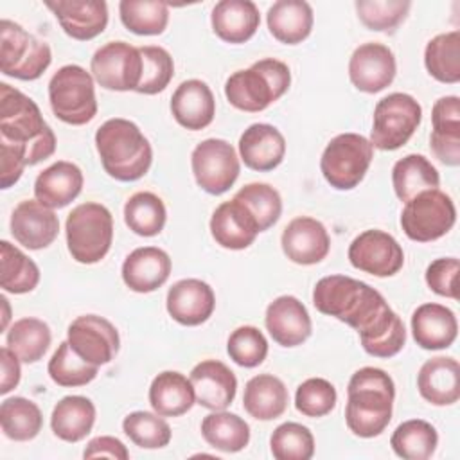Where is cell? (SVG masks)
<instances>
[{
    "label": "cell",
    "mask_w": 460,
    "mask_h": 460,
    "mask_svg": "<svg viewBox=\"0 0 460 460\" xmlns=\"http://www.w3.org/2000/svg\"><path fill=\"white\" fill-rule=\"evenodd\" d=\"M313 304L322 314L350 325L363 350L374 358H392L406 343L402 320L367 282L347 275L323 277L313 289Z\"/></svg>",
    "instance_id": "cell-1"
},
{
    "label": "cell",
    "mask_w": 460,
    "mask_h": 460,
    "mask_svg": "<svg viewBox=\"0 0 460 460\" xmlns=\"http://www.w3.org/2000/svg\"><path fill=\"white\" fill-rule=\"evenodd\" d=\"M0 147L18 153L25 165H36L56 151V135L38 104L7 83L0 84Z\"/></svg>",
    "instance_id": "cell-2"
},
{
    "label": "cell",
    "mask_w": 460,
    "mask_h": 460,
    "mask_svg": "<svg viewBox=\"0 0 460 460\" xmlns=\"http://www.w3.org/2000/svg\"><path fill=\"white\" fill-rule=\"evenodd\" d=\"M394 399L395 385L385 370L376 367L356 370L347 386L345 422L349 429L361 438L381 435L392 420Z\"/></svg>",
    "instance_id": "cell-3"
},
{
    "label": "cell",
    "mask_w": 460,
    "mask_h": 460,
    "mask_svg": "<svg viewBox=\"0 0 460 460\" xmlns=\"http://www.w3.org/2000/svg\"><path fill=\"white\" fill-rule=\"evenodd\" d=\"M104 171L119 181L140 180L151 167L153 149L140 128L128 119H110L95 131Z\"/></svg>",
    "instance_id": "cell-4"
},
{
    "label": "cell",
    "mask_w": 460,
    "mask_h": 460,
    "mask_svg": "<svg viewBox=\"0 0 460 460\" xmlns=\"http://www.w3.org/2000/svg\"><path fill=\"white\" fill-rule=\"evenodd\" d=\"M289 84L291 72L288 65L275 58H264L250 68L234 72L225 83V95L234 108L257 113L279 101Z\"/></svg>",
    "instance_id": "cell-5"
},
{
    "label": "cell",
    "mask_w": 460,
    "mask_h": 460,
    "mask_svg": "<svg viewBox=\"0 0 460 460\" xmlns=\"http://www.w3.org/2000/svg\"><path fill=\"white\" fill-rule=\"evenodd\" d=\"M65 234L72 259L81 264H95L111 248L113 216L101 203H81L66 216Z\"/></svg>",
    "instance_id": "cell-6"
},
{
    "label": "cell",
    "mask_w": 460,
    "mask_h": 460,
    "mask_svg": "<svg viewBox=\"0 0 460 460\" xmlns=\"http://www.w3.org/2000/svg\"><path fill=\"white\" fill-rule=\"evenodd\" d=\"M52 113L72 126L90 122L97 113L93 77L79 65L61 66L49 81Z\"/></svg>",
    "instance_id": "cell-7"
},
{
    "label": "cell",
    "mask_w": 460,
    "mask_h": 460,
    "mask_svg": "<svg viewBox=\"0 0 460 460\" xmlns=\"http://www.w3.org/2000/svg\"><path fill=\"white\" fill-rule=\"evenodd\" d=\"M372 158L374 146L368 138L358 133H341L325 146L320 171L331 187L350 190L361 183Z\"/></svg>",
    "instance_id": "cell-8"
},
{
    "label": "cell",
    "mask_w": 460,
    "mask_h": 460,
    "mask_svg": "<svg viewBox=\"0 0 460 460\" xmlns=\"http://www.w3.org/2000/svg\"><path fill=\"white\" fill-rule=\"evenodd\" d=\"M50 61L52 52L49 43L38 40L11 20L0 22L2 74L20 81H34L49 68Z\"/></svg>",
    "instance_id": "cell-9"
},
{
    "label": "cell",
    "mask_w": 460,
    "mask_h": 460,
    "mask_svg": "<svg viewBox=\"0 0 460 460\" xmlns=\"http://www.w3.org/2000/svg\"><path fill=\"white\" fill-rule=\"evenodd\" d=\"M420 119L422 108L415 97L402 92L388 93L374 108L370 144L381 151H395L411 138Z\"/></svg>",
    "instance_id": "cell-10"
},
{
    "label": "cell",
    "mask_w": 460,
    "mask_h": 460,
    "mask_svg": "<svg viewBox=\"0 0 460 460\" xmlns=\"http://www.w3.org/2000/svg\"><path fill=\"white\" fill-rule=\"evenodd\" d=\"M455 221V203L438 189L417 194L406 201L401 212V226L406 237L417 243H429L446 235L453 228Z\"/></svg>",
    "instance_id": "cell-11"
},
{
    "label": "cell",
    "mask_w": 460,
    "mask_h": 460,
    "mask_svg": "<svg viewBox=\"0 0 460 460\" xmlns=\"http://www.w3.org/2000/svg\"><path fill=\"white\" fill-rule=\"evenodd\" d=\"M190 167L196 183L212 196L226 192L235 183L241 171L234 146L223 138L199 142L190 155Z\"/></svg>",
    "instance_id": "cell-12"
},
{
    "label": "cell",
    "mask_w": 460,
    "mask_h": 460,
    "mask_svg": "<svg viewBox=\"0 0 460 460\" xmlns=\"http://www.w3.org/2000/svg\"><path fill=\"white\" fill-rule=\"evenodd\" d=\"M90 72L106 90H137L142 77L140 50L126 41H110L92 56Z\"/></svg>",
    "instance_id": "cell-13"
},
{
    "label": "cell",
    "mask_w": 460,
    "mask_h": 460,
    "mask_svg": "<svg viewBox=\"0 0 460 460\" xmlns=\"http://www.w3.org/2000/svg\"><path fill=\"white\" fill-rule=\"evenodd\" d=\"M350 264L374 277H392L404 264V252L390 234L370 228L361 232L349 246Z\"/></svg>",
    "instance_id": "cell-14"
},
{
    "label": "cell",
    "mask_w": 460,
    "mask_h": 460,
    "mask_svg": "<svg viewBox=\"0 0 460 460\" xmlns=\"http://www.w3.org/2000/svg\"><path fill=\"white\" fill-rule=\"evenodd\" d=\"M72 350L95 367L110 363L119 352V332L115 325L97 314L77 316L66 331Z\"/></svg>",
    "instance_id": "cell-15"
},
{
    "label": "cell",
    "mask_w": 460,
    "mask_h": 460,
    "mask_svg": "<svg viewBox=\"0 0 460 460\" xmlns=\"http://www.w3.org/2000/svg\"><path fill=\"white\" fill-rule=\"evenodd\" d=\"M397 72L394 52L377 41L359 45L349 59L350 83L365 93H377L392 84Z\"/></svg>",
    "instance_id": "cell-16"
},
{
    "label": "cell",
    "mask_w": 460,
    "mask_h": 460,
    "mask_svg": "<svg viewBox=\"0 0 460 460\" xmlns=\"http://www.w3.org/2000/svg\"><path fill=\"white\" fill-rule=\"evenodd\" d=\"M280 244L289 261L309 266L327 257L331 250V237L318 219L298 216L286 225Z\"/></svg>",
    "instance_id": "cell-17"
},
{
    "label": "cell",
    "mask_w": 460,
    "mask_h": 460,
    "mask_svg": "<svg viewBox=\"0 0 460 460\" xmlns=\"http://www.w3.org/2000/svg\"><path fill=\"white\" fill-rule=\"evenodd\" d=\"M11 234L22 246L41 250L58 237L59 219L52 208L38 199H23L11 214Z\"/></svg>",
    "instance_id": "cell-18"
},
{
    "label": "cell",
    "mask_w": 460,
    "mask_h": 460,
    "mask_svg": "<svg viewBox=\"0 0 460 460\" xmlns=\"http://www.w3.org/2000/svg\"><path fill=\"white\" fill-rule=\"evenodd\" d=\"M165 305L174 322L194 327L212 316L216 295L212 288L199 279H181L169 288Z\"/></svg>",
    "instance_id": "cell-19"
},
{
    "label": "cell",
    "mask_w": 460,
    "mask_h": 460,
    "mask_svg": "<svg viewBox=\"0 0 460 460\" xmlns=\"http://www.w3.org/2000/svg\"><path fill=\"white\" fill-rule=\"evenodd\" d=\"M264 322L273 341L282 347L302 345L313 329L305 305L293 295H282L270 302Z\"/></svg>",
    "instance_id": "cell-20"
},
{
    "label": "cell",
    "mask_w": 460,
    "mask_h": 460,
    "mask_svg": "<svg viewBox=\"0 0 460 460\" xmlns=\"http://www.w3.org/2000/svg\"><path fill=\"white\" fill-rule=\"evenodd\" d=\"M45 5L54 13L61 29L79 41L93 40L108 25V5L102 0H49Z\"/></svg>",
    "instance_id": "cell-21"
},
{
    "label": "cell",
    "mask_w": 460,
    "mask_h": 460,
    "mask_svg": "<svg viewBox=\"0 0 460 460\" xmlns=\"http://www.w3.org/2000/svg\"><path fill=\"white\" fill-rule=\"evenodd\" d=\"M190 383L198 404L207 410H226L237 392L235 374L217 359H203L190 370Z\"/></svg>",
    "instance_id": "cell-22"
},
{
    "label": "cell",
    "mask_w": 460,
    "mask_h": 460,
    "mask_svg": "<svg viewBox=\"0 0 460 460\" xmlns=\"http://www.w3.org/2000/svg\"><path fill=\"white\" fill-rule=\"evenodd\" d=\"M259 232L261 230L253 214L235 198L223 201L212 212L210 234L223 248L244 250L255 241Z\"/></svg>",
    "instance_id": "cell-23"
},
{
    "label": "cell",
    "mask_w": 460,
    "mask_h": 460,
    "mask_svg": "<svg viewBox=\"0 0 460 460\" xmlns=\"http://www.w3.org/2000/svg\"><path fill=\"white\" fill-rule=\"evenodd\" d=\"M239 155L248 169L259 172L273 171L286 155L284 135L271 124H252L239 138Z\"/></svg>",
    "instance_id": "cell-24"
},
{
    "label": "cell",
    "mask_w": 460,
    "mask_h": 460,
    "mask_svg": "<svg viewBox=\"0 0 460 460\" xmlns=\"http://www.w3.org/2000/svg\"><path fill=\"white\" fill-rule=\"evenodd\" d=\"M174 120L190 131L207 128L216 115V99L208 84L201 79L183 81L171 97Z\"/></svg>",
    "instance_id": "cell-25"
},
{
    "label": "cell",
    "mask_w": 460,
    "mask_h": 460,
    "mask_svg": "<svg viewBox=\"0 0 460 460\" xmlns=\"http://www.w3.org/2000/svg\"><path fill=\"white\" fill-rule=\"evenodd\" d=\"M171 257L156 246L133 250L122 262V280L135 293H151L171 275Z\"/></svg>",
    "instance_id": "cell-26"
},
{
    "label": "cell",
    "mask_w": 460,
    "mask_h": 460,
    "mask_svg": "<svg viewBox=\"0 0 460 460\" xmlns=\"http://www.w3.org/2000/svg\"><path fill=\"white\" fill-rule=\"evenodd\" d=\"M411 334L415 343L426 350L447 349L456 340L458 322L449 307L428 302L413 311Z\"/></svg>",
    "instance_id": "cell-27"
},
{
    "label": "cell",
    "mask_w": 460,
    "mask_h": 460,
    "mask_svg": "<svg viewBox=\"0 0 460 460\" xmlns=\"http://www.w3.org/2000/svg\"><path fill=\"white\" fill-rule=\"evenodd\" d=\"M83 181V172L75 164L58 160L36 176L34 198L52 210L63 208L81 194Z\"/></svg>",
    "instance_id": "cell-28"
},
{
    "label": "cell",
    "mask_w": 460,
    "mask_h": 460,
    "mask_svg": "<svg viewBox=\"0 0 460 460\" xmlns=\"http://www.w3.org/2000/svg\"><path fill=\"white\" fill-rule=\"evenodd\" d=\"M419 394L435 406H449L460 399V365L455 358L428 359L417 374Z\"/></svg>",
    "instance_id": "cell-29"
},
{
    "label": "cell",
    "mask_w": 460,
    "mask_h": 460,
    "mask_svg": "<svg viewBox=\"0 0 460 460\" xmlns=\"http://www.w3.org/2000/svg\"><path fill=\"white\" fill-rule=\"evenodd\" d=\"M212 31L226 43L248 41L261 23L259 9L250 0H221L210 14Z\"/></svg>",
    "instance_id": "cell-30"
},
{
    "label": "cell",
    "mask_w": 460,
    "mask_h": 460,
    "mask_svg": "<svg viewBox=\"0 0 460 460\" xmlns=\"http://www.w3.org/2000/svg\"><path fill=\"white\" fill-rule=\"evenodd\" d=\"M289 402L286 385L273 374L253 376L243 394V406L257 420H273L280 417Z\"/></svg>",
    "instance_id": "cell-31"
},
{
    "label": "cell",
    "mask_w": 460,
    "mask_h": 460,
    "mask_svg": "<svg viewBox=\"0 0 460 460\" xmlns=\"http://www.w3.org/2000/svg\"><path fill=\"white\" fill-rule=\"evenodd\" d=\"M196 401L190 379L174 370L160 372L149 386V404L162 417H180Z\"/></svg>",
    "instance_id": "cell-32"
},
{
    "label": "cell",
    "mask_w": 460,
    "mask_h": 460,
    "mask_svg": "<svg viewBox=\"0 0 460 460\" xmlns=\"http://www.w3.org/2000/svg\"><path fill=\"white\" fill-rule=\"evenodd\" d=\"M266 22L275 40L296 45L311 34L313 9L304 0H279L268 9Z\"/></svg>",
    "instance_id": "cell-33"
},
{
    "label": "cell",
    "mask_w": 460,
    "mask_h": 460,
    "mask_svg": "<svg viewBox=\"0 0 460 460\" xmlns=\"http://www.w3.org/2000/svg\"><path fill=\"white\" fill-rule=\"evenodd\" d=\"M95 406L88 397L66 395L52 410L50 428L65 442L83 440L93 428Z\"/></svg>",
    "instance_id": "cell-34"
},
{
    "label": "cell",
    "mask_w": 460,
    "mask_h": 460,
    "mask_svg": "<svg viewBox=\"0 0 460 460\" xmlns=\"http://www.w3.org/2000/svg\"><path fill=\"white\" fill-rule=\"evenodd\" d=\"M440 176L435 165L424 155H406L392 169V185L401 201H410L417 194L438 189Z\"/></svg>",
    "instance_id": "cell-35"
},
{
    "label": "cell",
    "mask_w": 460,
    "mask_h": 460,
    "mask_svg": "<svg viewBox=\"0 0 460 460\" xmlns=\"http://www.w3.org/2000/svg\"><path fill=\"white\" fill-rule=\"evenodd\" d=\"M201 435L208 446L225 453H237L250 442V426L243 417L219 410L203 417Z\"/></svg>",
    "instance_id": "cell-36"
},
{
    "label": "cell",
    "mask_w": 460,
    "mask_h": 460,
    "mask_svg": "<svg viewBox=\"0 0 460 460\" xmlns=\"http://www.w3.org/2000/svg\"><path fill=\"white\" fill-rule=\"evenodd\" d=\"M424 65L431 77L455 84L460 81V32L451 31L431 38L424 49Z\"/></svg>",
    "instance_id": "cell-37"
},
{
    "label": "cell",
    "mask_w": 460,
    "mask_h": 460,
    "mask_svg": "<svg viewBox=\"0 0 460 460\" xmlns=\"http://www.w3.org/2000/svg\"><path fill=\"white\" fill-rule=\"evenodd\" d=\"M52 334L49 325L40 318H20L16 320L5 336V345L23 363H36L43 358L50 345Z\"/></svg>",
    "instance_id": "cell-38"
},
{
    "label": "cell",
    "mask_w": 460,
    "mask_h": 460,
    "mask_svg": "<svg viewBox=\"0 0 460 460\" xmlns=\"http://www.w3.org/2000/svg\"><path fill=\"white\" fill-rule=\"evenodd\" d=\"M438 444L437 429L422 419L404 420L395 428L390 438L394 453L404 460H426Z\"/></svg>",
    "instance_id": "cell-39"
},
{
    "label": "cell",
    "mask_w": 460,
    "mask_h": 460,
    "mask_svg": "<svg viewBox=\"0 0 460 460\" xmlns=\"http://www.w3.org/2000/svg\"><path fill=\"white\" fill-rule=\"evenodd\" d=\"M0 426L7 438L27 442L41 431L43 415L31 399L9 397L0 406Z\"/></svg>",
    "instance_id": "cell-40"
},
{
    "label": "cell",
    "mask_w": 460,
    "mask_h": 460,
    "mask_svg": "<svg viewBox=\"0 0 460 460\" xmlns=\"http://www.w3.org/2000/svg\"><path fill=\"white\" fill-rule=\"evenodd\" d=\"M0 286L7 293L23 295L32 291L40 282V268L27 257L20 248L13 246L9 241L0 243Z\"/></svg>",
    "instance_id": "cell-41"
},
{
    "label": "cell",
    "mask_w": 460,
    "mask_h": 460,
    "mask_svg": "<svg viewBox=\"0 0 460 460\" xmlns=\"http://www.w3.org/2000/svg\"><path fill=\"white\" fill-rule=\"evenodd\" d=\"M167 210L164 201L147 190L135 192L124 205V221L131 232L142 237L158 235L164 230Z\"/></svg>",
    "instance_id": "cell-42"
},
{
    "label": "cell",
    "mask_w": 460,
    "mask_h": 460,
    "mask_svg": "<svg viewBox=\"0 0 460 460\" xmlns=\"http://www.w3.org/2000/svg\"><path fill=\"white\" fill-rule=\"evenodd\" d=\"M119 14L122 25L140 36L162 34L169 23V7L158 0H122Z\"/></svg>",
    "instance_id": "cell-43"
},
{
    "label": "cell",
    "mask_w": 460,
    "mask_h": 460,
    "mask_svg": "<svg viewBox=\"0 0 460 460\" xmlns=\"http://www.w3.org/2000/svg\"><path fill=\"white\" fill-rule=\"evenodd\" d=\"M122 431L138 447L160 449L171 442V428L156 411H131L122 420Z\"/></svg>",
    "instance_id": "cell-44"
},
{
    "label": "cell",
    "mask_w": 460,
    "mask_h": 460,
    "mask_svg": "<svg viewBox=\"0 0 460 460\" xmlns=\"http://www.w3.org/2000/svg\"><path fill=\"white\" fill-rule=\"evenodd\" d=\"M97 368L79 358L68 341H61L49 361V376L59 386H84L95 379Z\"/></svg>",
    "instance_id": "cell-45"
},
{
    "label": "cell",
    "mask_w": 460,
    "mask_h": 460,
    "mask_svg": "<svg viewBox=\"0 0 460 460\" xmlns=\"http://www.w3.org/2000/svg\"><path fill=\"white\" fill-rule=\"evenodd\" d=\"M234 198L239 199L253 214L261 232L271 228L282 214L280 194L268 183H248L241 187Z\"/></svg>",
    "instance_id": "cell-46"
},
{
    "label": "cell",
    "mask_w": 460,
    "mask_h": 460,
    "mask_svg": "<svg viewBox=\"0 0 460 460\" xmlns=\"http://www.w3.org/2000/svg\"><path fill=\"white\" fill-rule=\"evenodd\" d=\"M270 449L277 460H309L314 455V437L298 422H284L273 429Z\"/></svg>",
    "instance_id": "cell-47"
},
{
    "label": "cell",
    "mask_w": 460,
    "mask_h": 460,
    "mask_svg": "<svg viewBox=\"0 0 460 460\" xmlns=\"http://www.w3.org/2000/svg\"><path fill=\"white\" fill-rule=\"evenodd\" d=\"M142 77L135 92L144 95H155L165 90L174 75V61L171 54L158 45L140 47Z\"/></svg>",
    "instance_id": "cell-48"
},
{
    "label": "cell",
    "mask_w": 460,
    "mask_h": 460,
    "mask_svg": "<svg viewBox=\"0 0 460 460\" xmlns=\"http://www.w3.org/2000/svg\"><path fill=\"white\" fill-rule=\"evenodd\" d=\"M226 352L234 363L244 368L261 365L268 356V340L253 325H241L230 332Z\"/></svg>",
    "instance_id": "cell-49"
},
{
    "label": "cell",
    "mask_w": 460,
    "mask_h": 460,
    "mask_svg": "<svg viewBox=\"0 0 460 460\" xmlns=\"http://www.w3.org/2000/svg\"><path fill=\"white\" fill-rule=\"evenodd\" d=\"M408 0H358L356 13L370 31H394L408 14Z\"/></svg>",
    "instance_id": "cell-50"
},
{
    "label": "cell",
    "mask_w": 460,
    "mask_h": 460,
    "mask_svg": "<svg viewBox=\"0 0 460 460\" xmlns=\"http://www.w3.org/2000/svg\"><path fill=\"white\" fill-rule=\"evenodd\" d=\"M336 388L323 377H309L295 392V408L305 417H323L336 406Z\"/></svg>",
    "instance_id": "cell-51"
},
{
    "label": "cell",
    "mask_w": 460,
    "mask_h": 460,
    "mask_svg": "<svg viewBox=\"0 0 460 460\" xmlns=\"http://www.w3.org/2000/svg\"><path fill=\"white\" fill-rule=\"evenodd\" d=\"M458 271L460 262L456 257L435 259L426 268V284L433 293L440 296L458 298Z\"/></svg>",
    "instance_id": "cell-52"
},
{
    "label": "cell",
    "mask_w": 460,
    "mask_h": 460,
    "mask_svg": "<svg viewBox=\"0 0 460 460\" xmlns=\"http://www.w3.org/2000/svg\"><path fill=\"white\" fill-rule=\"evenodd\" d=\"M431 122L433 131L460 133V99L456 95H446L435 101Z\"/></svg>",
    "instance_id": "cell-53"
},
{
    "label": "cell",
    "mask_w": 460,
    "mask_h": 460,
    "mask_svg": "<svg viewBox=\"0 0 460 460\" xmlns=\"http://www.w3.org/2000/svg\"><path fill=\"white\" fill-rule=\"evenodd\" d=\"M429 147L442 164L449 167H456L460 164V133L431 131Z\"/></svg>",
    "instance_id": "cell-54"
},
{
    "label": "cell",
    "mask_w": 460,
    "mask_h": 460,
    "mask_svg": "<svg viewBox=\"0 0 460 460\" xmlns=\"http://www.w3.org/2000/svg\"><path fill=\"white\" fill-rule=\"evenodd\" d=\"M83 456L84 458H104L106 456V458H115V460H128L129 451L117 437L102 435V437L92 438L86 444Z\"/></svg>",
    "instance_id": "cell-55"
},
{
    "label": "cell",
    "mask_w": 460,
    "mask_h": 460,
    "mask_svg": "<svg viewBox=\"0 0 460 460\" xmlns=\"http://www.w3.org/2000/svg\"><path fill=\"white\" fill-rule=\"evenodd\" d=\"M0 361H2V383H0V394H9L13 388L18 386L22 368H20V358L5 345L0 349Z\"/></svg>",
    "instance_id": "cell-56"
},
{
    "label": "cell",
    "mask_w": 460,
    "mask_h": 460,
    "mask_svg": "<svg viewBox=\"0 0 460 460\" xmlns=\"http://www.w3.org/2000/svg\"><path fill=\"white\" fill-rule=\"evenodd\" d=\"M2 304H4V309H5V316H4V322H2V329L7 327V322H9V304H7V298L2 296Z\"/></svg>",
    "instance_id": "cell-57"
}]
</instances>
